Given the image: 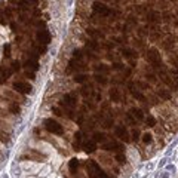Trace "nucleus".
Masks as SVG:
<instances>
[{"label":"nucleus","mask_w":178,"mask_h":178,"mask_svg":"<svg viewBox=\"0 0 178 178\" xmlns=\"http://www.w3.org/2000/svg\"><path fill=\"white\" fill-rule=\"evenodd\" d=\"M86 169H88V175L91 178H108V175L98 166V163L94 162V160H88L86 162Z\"/></svg>","instance_id":"f257e3e1"},{"label":"nucleus","mask_w":178,"mask_h":178,"mask_svg":"<svg viewBox=\"0 0 178 178\" xmlns=\"http://www.w3.org/2000/svg\"><path fill=\"white\" fill-rule=\"evenodd\" d=\"M45 128L48 129V132L55 134V135H62L64 134L62 125H59L56 120H53V119H46L45 120Z\"/></svg>","instance_id":"f03ea898"},{"label":"nucleus","mask_w":178,"mask_h":178,"mask_svg":"<svg viewBox=\"0 0 178 178\" xmlns=\"http://www.w3.org/2000/svg\"><path fill=\"white\" fill-rule=\"evenodd\" d=\"M92 9H94L95 14H98V15H101V17H110V15H111V9H110L107 5H104L103 2H94Z\"/></svg>","instance_id":"7ed1b4c3"},{"label":"nucleus","mask_w":178,"mask_h":178,"mask_svg":"<svg viewBox=\"0 0 178 178\" xmlns=\"http://www.w3.org/2000/svg\"><path fill=\"white\" fill-rule=\"evenodd\" d=\"M62 107H65V108H71V110H74V107L77 106V98H76V94L74 92H71V94H65L64 97H62V101L59 103Z\"/></svg>","instance_id":"20e7f679"},{"label":"nucleus","mask_w":178,"mask_h":178,"mask_svg":"<svg viewBox=\"0 0 178 178\" xmlns=\"http://www.w3.org/2000/svg\"><path fill=\"white\" fill-rule=\"evenodd\" d=\"M12 88L15 89L17 92H19V94H31L33 92V86L30 85V83H27V82H14L12 83Z\"/></svg>","instance_id":"39448f33"},{"label":"nucleus","mask_w":178,"mask_h":178,"mask_svg":"<svg viewBox=\"0 0 178 178\" xmlns=\"http://www.w3.org/2000/svg\"><path fill=\"white\" fill-rule=\"evenodd\" d=\"M114 134H116V137H119L123 142L131 141V134L128 132V129H126L125 126H122V125H117V126L114 128Z\"/></svg>","instance_id":"423d86ee"},{"label":"nucleus","mask_w":178,"mask_h":178,"mask_svg":"<svg viewBox=\"0 0 178 178\" xmlns=\"http://www.w3.org/2000/svg\"><path fill=\"white\" fill-rule=\"evenodd\" d=\"M103 150H106V151H117V153H122L125 148H123V144H120V142L110 141V142H104V144H103Z\"/></svg>","instance_id":"0eeeda50"},{"label":"nucleus","mask_w":178,"mask_h":178,"mask_svg":"<svg viewBox=\"0 0 178 178\" xmlns=\"http://www.w3.org/2000/svg\"><path fill=\"white\" fill-rule=\"evenodd\" d=\"M147 59L151 62V65H154V64H157L160 62L162 59H160V53L157 49H154V48H151V49H148V52H147Z\"/></svg>","instance_id":"6e6552de"},{"label":"nucleus","mask_w":178,"mask_h":178,"mask_svg":"<svg viewBox=\"0 0 178 178\" xmlns=\"http://www.w3.org/2000/svg\"><path fill=\"white\" fill-rule=\"evenodd\" d=\"M37 40L42 42V43H45V45H48L51 42V34L48 33V30H40L37 33Z\"/></svg>","instance_id":"1a4fd4ad"},{"label":"nucleus","mask_w":178,"mask_h":178,"mask_svg":"<svg viewBox=\"0 0 178 178\" xmlns=\"http://www.w3.org/2000/svg\"><path fill=\"white\" fill-rule=\"evenodd\" d=\"M120 52L123 55L126 59H134V58H138V53L135 52L134 49H131V48H122L120 49Z\"/></svg>","instance_id":"9d476101"},{"label":"nucleus","mask_w":178,"mask_h":178,"mask_svg":"<svg viewBox=\"0 0 178 178\" xmlns=\"http://www.w3.org/2000/svg\"><path fill=\"white\" fill-rule=\"evenodd\" d=\"M129 91H131V94H132V97H134L135 100H140V101H142V103H145V97L142 95L138 89L134 88V83H129Z\"/></svg>","instance_id":"9b49d317"},{"label":"nucleus","mask_w":178,"mask_h":178,"mask_svg":"<svg viewBox=\"0 0 178 178\" xmlns=\"http://www.w3.org/2000/svg\"><path fill=\"white\" fill-rule=\"evenodd\" d=\"M129 113L137 119V120H144L145 117H144V111H142L141 108H137V107H132L131 110H129Z\"/></svg>","instance_id":"f8f14e48"},{"label":"nucleus","mask_w":178,"mask_h":178,"mask_svg":"<svg viewBox=\"0 0 178 178\" xmlns=\"http://www.w3.org/2000/svg\"><path fill=\"white\" fill-rule=\"evenodd\" d=\"M110 100L113 101V103H120V100H122V95H120V91L117 88H113L110 91Z\"/></svg>","instance_id":"ddd939ff"},{"label":"nucleus","mask_w":178,"mask_h":178,"mask_svg":"<svg viewBox=\"0 0 178 178\" xmlns=\"http://www.w3.org/2000/svg\"><path fill=\"white\" fill-rule=\"evenodd\" d=\"M83 150L86 151V153H94L95 150H97V142L94 141H85L83 142Z\"/></svg>","instance_id":"4468645a"},{"label":"nucleus","mask_w":178,"mask_h":178,"mask_svg":"<svg viewBox=\"0 0 178 178\" xmlns=\"http://www.w3.org/2000/svg\"><path fill=\"white\" fill-rule=\"evenodd\" d=\"M94 70L97 71V73H100V74H108L110 73V67L106 65V64H97V65H94Z\"/></svg>","instance_id":"2eb2a0df"},{"label":"nucleus","mask_w":178,"mask_h":178,"mask_svg":"<svg viewBox=\"0 0 178 178\" xmlns=\"http://www.w3.org/2000/svg\"><path fill=\"white\" fill-rule=\"evenodd\" d=\"M86 48H88L89 51H95V52L101 49L100 43H98V42H97L95 39H91V40H88V42H86Z\"/></svg>","instance_id":"dca6fc26"},{"label":"nucleus","mask_w":178,"mask_h":178,"mask_svg":"<svg viewBox=\"0 0 178 178\" xmlns=\"http://www.w3.org/2000/svg\"><path fill=\"white\" fill-rule=\"evenodd\" d=\"M11 73H12L11 68L6 70L5 67H0V83H5V82L9 79V74H11Z\"/></svg>","instance_id":"f3484780"},{"label":"nucleus","mask_w":178,"mask_h":178,"mask_svg":"<svg viewBox=\"0 0 178 178\" xmlns=\"http://www.w3.org/2000/svg\"><path fill=\"white\" fill-rule=\"evenodd\" d=\"M88 34L92 37V39H104V33H101V31H98V30H95V28H88Z\"/></svg>","instance_id":"a211bd4d"},{"label":"nucleus","mask_w":178,"mask_h":178,"mask_svg":"<svg viewBox=\"0 0 178 178\" xmlns=\"http://www.w3.org/2000/svg\"><path fill=\"white\" fill-rule=\"evenodd\" d=\"M95 142H106L107 135L104 132H94V138H92Z\"/></svg>","instance_id":"6ab92c4d"},{"label":"nucleus","mask_w":178,"mask_h":178,"mask_svg":"<svg viewBox=\"0 0 178 178\" xmlns=\"http://www.w3.org/2000/svg\"><path fill=\"white\" fill-rule=\"evenodd\" d=\"M25 67H27V68H33V70H39V62L36 61V58L27 59V61H25Z\"/></svg>","instance_id":"aec40b11"},{"label":"nucleus","mask_w":178,"mask_h":178,"mask_svg":"<svg viewBox=\"0 0 178 178\" xmlns=\"http://www.w3.org/2000/svg\"><path fill=\"white\" fill-rule=\"evenodd\" d=\"M94 77H95V80H97V82H98L100 85H103V86H106L107 83H108V79H107L104 74H100V73H97V74H95Z\"/></svg>","instance_id":"412c9836"},{"label":"nucleus","mask_w":178,"mask_h":178,"mask_svg":"<svg viewBox=\"0 0 178 178\" xmlns=\"http://www.w3.org/2000/svg\"><path fill=\"white\" fill-rule=\"evenodd\" d=\"M86 80H88V74H85V73H79V74L74 76V82L76 83H85Z\"/></svg>","instance_id":"4be33fe9"},{"label":"nucleus","mask_w":178,"mask_h":178,"mask_svg":"<svg viewBox=\"0 0 178 178\" xmlns=\"http://www.w3.org/2000/svg\"><path fill=\"white\" fill-rule=\"evenodd\" d=\"M160 15L157 14V12H150V14H147V21L148 22H157V21H160Z\"/></svg>","instance_id":"5701e85b"},{"label":"nucleus","mask_w":178,"mask_h":178,"mask_svg":"<svg viewBox=\"0 0 178 178\" xmlns=\"http://www.w3.org/2000/svg\"><path fill=\"white\" fill-rule=\"evenodd\" d=\"M68 168H70L71 172H74V171H77V168H79V160L76 159V157H73V159L68 162Z\"/></svg>","instance_id":"b1692460"},{"label":"nucleus","mask_w":178,"mask_h":178,"mask_svg":"<svg viewBox=\"0 0 178 178\" xmlns=\"http://www.w3.org/2000/svg\"><path fill=\"white\" fill-rule=\"evenodd\" d=\"M131 141H140V137H141V132L138 131V129H132V132H131Z\"/></svg>","instance_id":"393cba45"},{"label":"nucleus","mask_w":178,"mask_h":178,"mask_svg":"<svg viewBox=\"0 0 178 178\" xmlns=\"http://www.w3.org/2000/svg\"><path fill=\"white\" fill-rule=\"evenodd\" d=\"M144 120H145V125H147V126H150V128L156 126V119H154V117H153L151 114H148V116H147V117H145Z\"/></svg>","instance_id":"a878e982"},{"label":"nucleus","mask_w":178,"mask_h":178,"mask_svg":"<svg viewBox=\"0 0 178 178\" xmlns=\"http://www.w3.org/2000/svg\"><path fill=\"white\" fill-rule=\"evenodd\" d=\"M157 94H159L160 98H163V100H171V94H169L166 89H159Z\"/></svg>","instance_id":"bb28decb"},{"label":"nucleus","mask_w":178,"mask_h":178,"mask_svg":"<svg viewBox=\"0 0 178 178\" xmlns=\"http://www.w3.org/2000/svg\"><path fill=\"white\" fill-rule=\"evenodd\" d=\"M142 142H144V144H151V142H153V135H151V134H148V132H145V134H144V135H142Z\"/></svg>","instance_id":"cd10ccee"},{"label":"nucleus","mask_w":178,"mask_h":178,"mask_svg":"<svg viewBox=\"0 0 178 178\" xmlns=\"http://www.w3.org/2000/svg\"><path fill=\"white\" fill-rule=\"evenodd\" d=\"M9 111L12 113V114H18L19 111H21V108L18 106V103H12L11 106H9Z\"/></svg>","instance_id":"c85d7f7f"},{"label":"nucleus","mask_w":178,"mask_h":178,"mask_svg":"<svg viewBox=\"0 0 178 178\" xmlns=\"http://www.w3.org/2000/svg\"><path fill=\"white\" fill-rule=\"evenodd\" d=\"M82 58H83V52H82L80 49H74V51H73V59L80 61Z\"/></svg>","instance_id":"c756f323"},{"label":"nucleus","mask_w":178,"mask_h":178,"mask_svg":"<svg viewBox=\"0 0 178 178\" xmlns=\"http://www.w3.org/2000/svg\"><path fill=\"white\" fill-rule=\"evenodd\" d=\"M19 70H21V62L19 61H14L12 65H11V71L12 73H18Z\"/></svg>","instance_id":"7c9ffc66"},{"label":"nucleus","mask_w":178,"mask_h":178,"mask_svg":"<svg viewBox=\"0 0 178 178\" xmlns=\"http://www.w3.org/2000/svg\"><path fill=\"white\" fill-rule=\"evenodd\" d=\"M0 141L5 142V144L9 142V135H8L6 132H3V131H0Z\"/></svg>","instance_id":"2f4dec72"},{"label":"nucleus","mask_w":178,"mask_h":178,"mask_svg":"<svg viewBox=\"0 0 178 178\" xmlns=\"http://www.w3.org/2000/svg\"><path fill=\"white\" fill-rule=\"evenodd\" d=\"M3 55H5V58L11 56V45H5L3 46Z\"/></svg>","instance_id":"473e14b6"},{"label":"nucleus","mask_w":178,"mask_h":178,"mask_svg":"<svg viewBox=\"0 0 178 178\" xmlns=\"http://www.w3.org/2000/svg\"><path fill=\"white\" fill-rule=\"evenodd\" d=\"M80 94H82V95H83L85 98H88L89 95L92 94V91H91V88H86V86H85V88L80 89Z\"/></svg>","instance_id":"72a5a7b5"},{"label":"nucleus","mask_w":178,"mask_h":178,"mask_svg":"<svg viewBox=\"0 0 178 178\" xmlns=\"http://www.w3.org/2000/svg\"><path fill=\"white\" fill-rule=\"evenodd\" d=\"M113 123H114L113 117H111V116H108L106 120H104V128H111V126H113Z\"/></svg>","instance_id":"f704fd0d"},{"label":"nucleus","mask_w":178,"mask_h":178,"mask_svg":"<svg viewBox=\"0 0 178 178\" xmlns=\"http://www.w3.org/2000/svg\"><path fill=\"white\" fill-rule=\"evenodd\" d=\"M126 119H128V122H129V125H137V119L131 114V113H126Z\"/></svg>","instance_id":"c9c22d12"},{"label":"nucleus","mask_w":178,"mask_h":178,"mask_svg":"<svg viewBox=\"0 0 178 178\" xmlns=\"http://www.w3.org/2000/svg\"><path fill=\"white\" fill-rule=\"evenodd\" d=\"M111 67H113V70H123L125 68V65L123 64H122V62H113V64H111Z\"/></svg>","instance_id":"e433bc0d"},{"label":"nucleus","mask_w":178,"mask_h":178,"mask_svg":"<svg viewBox=\"0 0 178 178\" xmlns=\"http://www.w3.org/2000/svg\"><path fill=\"white\" fill-rule=\"evenodd\" d=\"M116 160H117L119 163H125V162H126V157H125L123 153H117V154H116Z\"/></svg>","instance_id":"4c0bfd02"},{"label":"nucleus","mask_w":178,"mask_h":178,"mask_svg":"<svg viewBox=\"0 0 178 178\" xmlns=\"http://www.w3.org/2000/svg\"><path fill=\"white\" fill-rule=\"evenodd\" d=\"M145 79L150 80V82H156V77H154V74H151V73H147V74H145Z\"/></svg>","instance_id":"58836bf2"},{"label":"nucleus","mask_w":178,"mask_h":178,"mask_svg":"<svg viewBox=\"0 0 178 178\" xmlns=\"http://www.w3.org/2000/svg\"><path fill=\"white\" fill-rule=\"evenodd\" d=\"M52 113H55L56 116H62V111H61V108H58V107H52Z\"/></svg>","instance_id":"ea45409f"},{"label":"nucleus","mask_w":178,"mask_h":178,"mask_svg":"<svg viewBox=\"0 0 178 178\" xmlns=\"http://www.w3.org/2000/svg\"><path fill=\"white\" fill-rule=\"evenodd\" d=\"M74 137H76V141L77 142H82V137H83V134H82V132H76Z\"/></svg>","instance_id":"a19ab883"},{"label":"nucleus","mask_w":178,"mask_h":178,"mask_svg":"<svg viewBox=\"0 0 178 178\" xmlns=\"http://www.w3.org/2000/svg\"><path fill=\"white\" fill-rule=\"evenodd\" d=\"M73 150L79 151V150H80V142H77V141H74V142H73Z\"/></svg>","instance_id":"79ce46f5"},{"label":"nucleus","mask_w":178,"mask_h":178,"mask_svg":"<svg viewBox=\"0 0 178 178\" xmlns=\"http://www.w3.org/2000/svg\"><path fill=\"white\" fill-rule=\"evenodd\" d=\"M6 22H8V21L5 19V17H3V14L0 12V24H2V25H6Z\"/></svg>","instance_id":"37998d69"},{"label":"nucleus","mask_w":178,"mask_h":178,"mask_svg":"<svg viewBox=\"0 0 178 178\" xmlns=\"http://www.w3.org/2000/svg\"><path fill=\"white\" fill-rule=\"evenodd\" d=\"M25 76H27L28 79H34V73H31V71H27V73H25Z\"/></svg>","instance_id":"c03bdc74"},{"label":"nucleus","mask_w":178,"mask_h":178,"mask_svg":"<svg viewBox=\"0 0 178 178\" xmlns=\"http://www.w3.org/2000/svg\"><path fill=\"white\" fill-rule=\"evenodd\" d=\"M9 3H11V5H17L18 0H9Z\"/></svg>","instance_id":"a18cd8bd"}]
</instances>
